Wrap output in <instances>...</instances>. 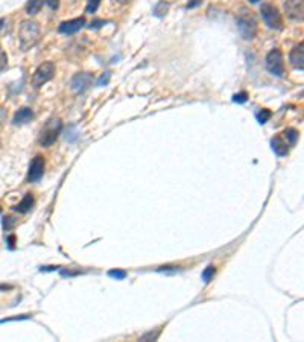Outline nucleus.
<instances>
[{"instance_id":"0eeeda50","label":"nucleus","mask_w":304,"mask_h":342,"mask_svg":"<svg viewBox=\"0 0 304 342\" xmlns=\"http://www.w3.org/2000/svg\"><path fill=\"white\" fill-rule=\"evenodd\" d=\"M92 82H93V75H92V73H89V72H81V73H78V75H75V76L72 78L70 85H72V90H73L75 93L81 95V93H84V92H87V90L90 89Z\"/></svg>"},{"instance_id":"f704fd0d","label":"nucleus","mask_w":304,"mask_h":342,"mask_svg":"<svg viewBox=\"0 0 304 342\" xmlns=\"http://www.w3.org/2000/svg\"><path fill=\"white\" fill-rule=\"evenodd\" d=\"M117 2L122 4V5H125V4H129V2H131V0H117Z\"/></svg>"},{"instance_id":"423d86ee","label":"nucleus","mask_w":304,"mask_h":342,"mask_svg":"<svg viewBox=\"0 0 304 342\" xmlns=\"http://www.w3.org/2000/svg\"><path fill=\"white\" fill-rule=\"evenodd\" d=\"M266 69L271 75L281 78L284 75V61H283V54L280 52V49H272L265 60Z\"/></svg>"},{"instance_id":"473e14b6","label":"nucleus","mask_w":304,"mask_h":342,"mask_svg":"<svg viewBox=\"0 0 304 342\" xmlns=\"http://www.w3.org/2000/svg\"><path fill=\"white\" fill-rule=\"evenodd\" d=\"M14 243H16V236H10V237H8V245H10L11 249L14 248Z\"/></svg>"},{"instance_id":"f8f14e48","label":"nucleus","mask_w":304,"mask_h":342,"mask_svg":"<svg viewBox=\"0 0 304 342\" xmlns=\"http://www.w3.org/2000/svg\"><path fill=\"white\" fill-rule=\"evenodd\" d=\"M32 119H34V111L31 108H28V107H23V108H20L16 113V116L13 119V123L14 125H25V123L31 122Z\"/></svg>"},{"instance_id":"7ed1b4c3","label":"nucleus","mask_w":304,"mask_h":342,"mask_svg":"<svg viewBox=\"0 0 304 342\" xmlns=\"http://www.w3.org/2000/svg\"><path fill=\"white\" fill-rule=\"evenodd\" d=\"M260 14H262V19L269 29H275V31L283 29V19L277 7L271 4H263L260 7Z\"/></svg>"},{"instance_id":"bb28decb","label":"nucleus","mask_w":304,"mask_h":342,"mask_svg":"<svg viewBox=\"0 0 304 342\" xmlns=\"http://www.w3.org/2000/svg\"><path fill=\"white\" fill-rule=\"evenodd\" d=\"M43 2H45L51 10H58V7H60V0H43Z\"/></svg>"},{"instance_id":"c9c22d12","label":"nucleus","mask_w":304,"mask_h":342,"mask_svg":"<svg viewBox=\"0 0 304 342\" xmlns=\"http://www.w3.org/2000/svg\"><path fill=\"white\" fill-rule=\"evenodd\" d=\"M4 23H5V20H4V19H0V29H2V26H4Z\"/></svg>"},{"instance_id":"412c9836","label":"nucleus","mask_w":304,"mask_h":342,"mask_svg":"<svg viewBox=\"0 0 304 342\" xmlns=\"http://www.w3.org/2000/svg\"><path fill=\"white\" fill-rule=\"evenodd\" d=\"M99 5H101V0H89V4H87V7H85V13L95 14L98 11Z\"/></svg>"},{"instance_id":"1a4fd4ad","label":"nucleus","mask_w":304,"mask_h":342,"mask_svg":"<svg viewBox=\"0 0 304 342\" xmlns=\"http://www.w3.org/2000/svg\"><path fill=\"white\" fill-rule=\"evenodd\" d=\"M43 174H45V158L41 155H37L29 164L28 183H37L38 180H41Z\"/></svg>"},{"instance_id":"20e7f679","label":"nucleus","mask_w":304,"mask_h":342,"mask_svg":"<svg viewBox=\"0 0 304 342\" xmlns=\"http://www.w3.org/2000/svg\"><path fill=\"white\" fill-rule=\"evenodd\" d=\"M237 29L245 40H252L257 34V20L248 11H243L237 17Z\"/></svg>"},{"instance_id":"2f4dec72","label":"nucleus","mask_w":304,"mask_h":342,"mask_svg":"<svg viewBox=\"0 0 304 342\" xmlns=\"http://www.w3.org/2000/svg\"><path fill=\"white\" fill-rule=\"evenodd\" d=\"M58 268H60V266H41L40 269L46 272V271H57Z\"/></svg>"},{"instance_id":"aec40b11","label":"nucleus","mask_w":304,"mask_h":342,"mask_svg":"<svg viewBox=\"0 0 304 342\" xmlns=\"http://www.w3.org/2000/svg\"><path fill=\"white\" fill-rule=\"evenodd\" d=\"M2 224H4L5 231H11V230L17 225V219H16L14 216H5L4 221H2Z\"/></svg>"},{"instance_id":"4468645a","label":"nucleus","mask_w":304,"mask_h":342,"mask_svg":"<svg viewBox=\"0 0 304 342\" xmlns=\"http://www.w3.org/2000/svg\"><path fill=\"white\" fill-rule=\"evenodd\" d=\"M34 202H35V199H34L32 193H26L25 198L14 207V210L19 211V213H28L34 207Z\"/></svg>"},{"instance_id":"39448f33","label":"nucleus","mask_w":304,"mask_h":342,"mask_svg":"<svg viewBox=\"0 0 304 342\" xmlns=\"http://www.w3.org/2000/svg\"><path fill=\"white\" fill-rule=\"evenodd\" d=\"M55 75V64L52 61H46L37 67L34 76H32V85L35 89L43 87L46 82H49Z\"/></svg>"},{"instance_id":"9b49d317","label":"nucleus","mask_w":304,"mask_h":342,"mask_svg":"<svg viewBox=\"0 0 304 342\" xmlns=\"http://www.w3.org/2000/svg\"><path fill=\"white\" fill-rule=\"evenodd\" d=\"M289 61H290L293 69H296V70H302L304 69V45H302V43H299L298 46H295L290 51Z\"/></svg>"},{"instance_id":"6ab92c4d","label":"nucleus","mask_w":304,"mask_h":342,"mask_svg":"<svg viewBox=\"0 0 304 342\" xmlns=\"http://www.w3.org/2000/svg\"><path fill=\"white\" fill-rule=\"evenodd\" d=\"M271 116H272V113H271V110H266V108H263L262 111H258L257 113V120H258V123H266L269 119H271Z\"/></svg>"},{"instance_id":"9d476101","label":"nucleus","mask_w":304,"mask_h":342,"mask_svg":"<svg viewBox=\"0 0 304 342\" xmlns=\"http://www.w3.org/2000/svg\"><path fill=\"white\" fill-rule=\"evenodd\" d=\"M84 26H85V19H84V17H79V19H73V20L63 22V23L58 26V31H60L61 34L72 35V34L79 32Z\"/></svg>"},{"instance_id":"ddd939ff","label":"nucleus","mask_w":304,"mask_h":342,"mask_svg":"<svg viewBox=\"0 0 304 342\" xmlns=\"http://www.w3.org/2000/svg\"><path fill=\"white\" fill-rule=\"evenodd\" d=\"M271 146H272L274 152H275L278 157H284V155H287V152H289L287 143H286L280 136H275V137L271 140Z\"/></svg>"},{"instance_id":"dca6fc26","label":"nucleus","mask_w":304,"mask_h":342,"mask_svg":"<svg viewBox=\"0 0 304 342\" xmlns=\"http://www.w3.org/2000/svg\"><path fill=\"white\" fill-rule=\"evenodd\" d=\"M283 134H284V137L290 146H293L296 143V140H298V131L296 130H293V128H286Z\"/></svg>"},{"instance_id":"2eb2a0df","label":"nucleus","mask_w":304,"mask_h":342,"mask_svg":"<svg viewBox=\"0 0 304 342\" xmlns=\"http://www.w3.org/2000/svg\"><path fill=\"white\" fill-rule=\"evenodd\" d=\"M43 0H28V4H26V14L29 16H35L40 13V10L43 8Z\"/></svg>"},{"instance_id":"e433bc0d","label":"nucleus","mask_w":304,"mask_h":342,"mask_svg":"<svg viewBox=\"0 0 304 342\" xmlns=\"http://www.w3.org/2000/svg\"><path fill=\"white\" fill-rule=\"evenodd\" d=\"M248 2H251V4H257L258 0H248Z\"/></svg>"},{"instance_id":"c756f323","label":"nucleus","mask_w":304,"mask_h":342,"mask_svg":"<svg viewBox=\"0 0 304 342\" xmlns=\"http://www.w3.org/2000/svg\"><path fill=\"white\" fill-rule=\"evenodd\" d=\"M202 4V0H189V4H187V8L192 10V8H196Z\"/></svg>"},{"instance_id":"c85d7f7f","label":"nucleus","mask_w":304,"mask_h":342,"mask_svg":"<svg viewBox=\"0 0 304 342\" xmlns=\"http://www.w3.org/2000/svg\"><path fill=\"white\" fill-rule=\"evenodd\" d=\"M7 117H8V110L5 107H0V125H4Z\"/></svg>"},{"instance_id":"5701e85b","label":"nucleus","mask_w":304,"mask_h":342,"mask_svg":"<svg viewBox=\"0 0 304 342\" xmlns=\"http://www.w3.org/2000/svg\"><path fill=\"white\" fill-rule=\"evenodd\" d=\"M7 67H8V55L4 52L2 46H0V73L7 70Z\"/></svg>"},{"instance_id":"4be33fe9","label":"nucleus","mask_w":304,"mask_h":342,"mask_svg":"<svg viewBox=\"0 0 304 342\" xmlns=\"http://www.w3.org/2000/svg\"><path fill=\"white\" fill-rule=\"evenodd\" d=\"M108 275L111 278H116V280H123V278H126L128 274L123 269H111V271H108Z\"/></svg>"},{"instance_id":"a211bd4d","label":"nucleus","mask_w":304,"mask_h":342,"mask_svg":"<svg viewBox=\"0 0 304 342\" xmlns=\"http://www.w3.org/2000/svg\"><path fill=\"white\" fill-rule=\"evenodd\" d=\"M214 272H216V268H214L213 265L207 266V268L202 271V274H201V278H202V281H204V283H208V281L213 278Z\"/></svg>"},{"instance_id":"f257e3e1","label":"nucleus","mask_w":304,"mask_h":342,"mask_svg":"<svg viewBox=\"0 0 304 342\" xmlns=\"http://www.w3.org/2000/svg\"><path fill=\"white\" fill-rule=\"evenodd\" d=\"M40 37H41V31L37 22L34 20L22 22L19 28V45L23 52H28L32 48H35L37 43L40 41Z\"/></svg>"},{"instance_id":"a878e982","label":"nucleus","mask_w":304,"mask_h":342,"mask_svg":"<svg viewBox=\"0 0 304 342\" xmlns=\"http://www.w3.org/2000/svg\"><path fill=\"white\" fill-rule=\"evenodd\" d=\"M110 78H111V73L110 72H105L99 79H98V85L99 87H104V85H107L110 82Z\"/></svg>"},{"instance_id":"72a5a7b5","label":"nucleus","mask_w":304,"mask_h":342,"mask_svg":"<svg viewBox=\"0 0 304 342\" xmlns=\"http://www.w3.org/2000/svg\"><path fill=\"white\" fill-rule=\"evenodd\" d=\"M10 289H13V286H10V284H0V290H10Z\"/></svg>"},{"instance_id":"7c9ffc66","label":"nucleus","mask_w":304,"mask_h":342,"mask_svg":"<svg viewBox=\"0 0 304 342\" xmlns=\"http://www.w3.org/2000/svg\"><path fill=\"white\" fill-rule=\"evenodd\" d=\"M102 25H105V22H104V20H95V22H93L89 28H90V29H99Z\"/></svg>"},{"instance_id":"cd10ccee","label":"nucleus","mask_w":304,"mask_h":342,"mask_svg":"<svg viewBox=\"0 0 304 342\" xmlns=\"http://www.w3.org/2000/svg\"><path fill=\"white\" fill-rule=\"evenodd\" d=\"M28 318H31V315H22V316H14V318H5V319H2L0 321V324H4V322H11V321H20V319H28Z\"/></svg>"},{"instance_id":"b1692460","label":"nucleus","mask_w":304,"mask_h":342,"mask_svg":"<svg viewBox=\"0 0 304 342\" xmlns=\"http://www.w3.org/2000/svg\"><path fill=\"white\" fill-rule=\"evenodd\" d=\"M160 333H161V328H158L157 331H148L146 334H143L142 337H140V340H157L158 339V336H160Z\"/></svg>"},{"instance_id":"6e6552de","label":"nucleus","mask_w":304,"mask_h":342,"mask_svg":"<svg viewBox=\"0 0 304 342\" xmlns=\"http://www.w3.org/2000/svg\"><path fill=\"white\" fill-rule=\"evenodd\" d=\"M284 13L293 22H302L304 19V2L302 0H286Z\"/></svg>"},{"instance_id":"f3484780","label":"nucleus","mask_w":304,"mask_h":342,"mask_svg":"<svg viewBox=\"0 0 304 342\" xmlns=\"http://www.w3.org/2000/svg\"><path fill=\"white\" fill-rule=\"evenodd\" d=\"M167 10H169V5L161 0V2H158V4L155 5V8H154V16H155V17H164L166 13H167Z\"/></svg>"},{"instance_id":"393cba45","label":"nucleus","mask_w":304,"mask_h":342,"mask_svg":"<svg viewBox=\"0 0 304 342\" xmlns=\"http://www.w3.org/2000/svg\"><path fill=\"white\" fill-rule=\"evenodd\" d=\"M246 101H248V93H245V92H240L233 96V102H236V104H245Z\"/></svg>"},{"instance_id":"4c0bfd02","label":"nucleus","mask_w":304,"mask_h":342,"mask_svg":"<svg viewBox=\"0 0 304 342\" xmlns=\"http://www.w3.org/2000/svg\"><path fill=\"white\" fill-rule=\"evenodd\" d=\"M0 213H2V207H0Z\"/></svg>"},{"instance_id":"f03ea898","label":"nucleus","mask_w":304,"mask_h":342,"mask_svg":"<svg viewBox=\"0 0 304 342\" xmlns=\"http://www.w3.org/2000/svg\"><path fill=\"white\" fill-rule=\"evenodd\" d=\"M61 130H63V122L58 117L49 119L40 131V137H38L40 145L45 148L54 145L57 142L58 136L61 134Z\"/></svg>"}]
</instances>
